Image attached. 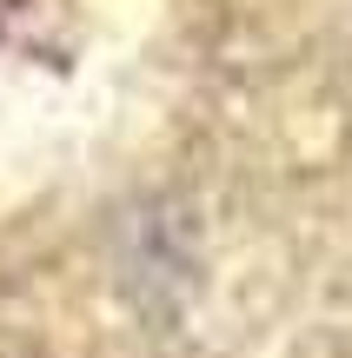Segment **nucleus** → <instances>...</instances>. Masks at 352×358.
<instances>
[{"label": "nucleus", "instance_id": "1", "mask_svg": "<svg viewBox=\"0 0 352 358\" xmlns=\"http://www.w3.org/2000/svg\"><path fill=\"white\" fill-rule=\"evenodd\" d=\"M0 13H7V0H0Z\"/></svg>", "mask_w": 352, "mask_h": 358}]
</instances>
